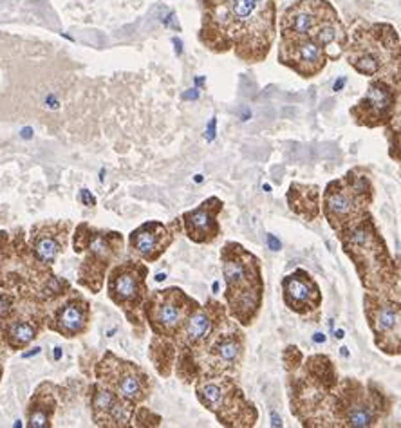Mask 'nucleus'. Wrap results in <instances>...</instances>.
Returning a JSON list of instances; mask_svg holds the SVG:
<instances>
[{"label":"nucleus","mask_w":401,"mask_h":428,"mask_svg":"<svg viewBox=\"0 0 401 428\" xmlns=\"http://www.w3.org/2000/svg\"><path fill=\"white\" fill-rule=\"evenodd\" d=\"M199 42L208 51H234L240 62H264L277 40V8L257 0H199Z\"/></svg>","instance_id":"1"},{"label":"nucleus","mask_w":401,"mask_h":428,"mask_svg":"<svg viewBox=\"0 0 401 428\" xmlns=\"http://www.w3.org/2000/svg\"><path fill=\"white\" fill-rule=\"evenodd\" d=\"M342 249L351 258L363 289L371 293L400 295V266L389 252L371 212L336 234Z\"/></svg>","instance_id":"2"},{"label":"nucleus","mask_w":401,"mask_h":428,"mask_svg":"<svg viewBox=\"0 0 401 428\" xmlns=\"http://www.w3.org/2000/svg\"><path fill=\"white\" fill-rule=\"evenodd\" d=\"M199 305L196 298H192L176 285L152 291L145 298L141 313L145 324L152 333L148 345V358L161 378H170L174 374L176 351L172 340Z\"/></svg>","instance_id":"3"},{"label":"nucleus","mask_w":401,"mask_h":428,"mask_svg":"<svg viewBox=\"0 0 401 428\" xmlns=\"http://www.w3.org/2000/svg\"><path fill=\"white\" fill-rule=\"evenodd\" d=\"M220 264L229 318L240 327H249L257 322L264 304L263 262L243 244L226 243L220 249Z\"/></svg>","instance_id":"4"},{"label":"nucleus","mask_w":401,"mask_h":428,"mask_svg":"<svg viewBox=\"0 0 401 428\" xmlns=\"http://www.w3.org/2000/svg\"><path fill=\"white\" fill-rule=\"evenodd\" d=\"M394 400L382 387L356 378H342L325 401L316 427L371 428L389 418Z\"/></svg>","instance_id":"5"},{"label":"nucleus","mask_w":401,"mask_h":428,"mask_svg":"<svg viewBox=\"0 0 401 428\" xmlns=\"http://www.w3.org/2000/svg\"><path fill=\"white\" fill-rule=\"evenodd\" d=\"M246 351V334L234 318H225L199 347L179 354L174 362L176 376L185 383L199 378L239 376Z\"/></svg>","instance_id":"6"},{"label":"nucleus","mask_w":401,"mask_h":428,"mask_svg":"<svg viewBox=\"0 0 401 428\" xmlns=\"http://www.w3.org/2000/svg\"><path fill=\"white\" fill-rule=\"evenodd\" d=\"M344 54L362 77L400 83V34L394 26L360 20L349 34Z\"/></svg>","instance_id":"7"},{"label":"nucleus","mask_w":401,"mask_h":428,"mask_svg":"<svg viewBox=\"0 0 401 428\" xmlns=\"http://www.w3.org/2000/svg\"><path fill=\"white\" fill-rule=\"evenodd\" d=\"M125 237L120 232L94 228L89 223H80L72 234V249L83 255L78 267V285L91 295L103 289L107 273L123 253Z\"/></svg>","instance_id":"8"},{"label":"nucleus","mask_w":401,"mask_h":428,"mask_svg":"<svg viewBox=\"0 0 401 428\" xmlns=\"http://www.w3.org/2000/svg\"><path fill=\"white\" fill-rule=\"evenodd\" d=\"M374 201V185L371 172L354 167L340 179L327 183L320 195V212L334 234L369 212Z\"/></svg>","instance_id":"9"},{"label":"nucleus","mask_w":401,"mask_h":428,"mask_svg":"<svg viewBox=\"0 0 401 428\" xmlns=\"http://www.w3.org/2000/svg\"><path fill=\"white\" fill-rule=\"evenodd\" d=\"M48 324V302L28 293H0V338L6 349L17 352L40 336Z\"/></svg>","instance_id":"10"},{"label":"nucleus","mask_w":401,"mask_h":428,"mask_svg":"<svg viewBox=\"0 0 401 428\" xmlns=\"http://www.w3.org/2000/svg\"><path fill=\"white\" fill-rule=\"evenodd\" d=\"M197 401L226 428H251L258 421V410L240 389L235 376L199 378L194 381Z\"/></svg>","instance_id":"11"},{"label":"nucleus","mask_w":401,"mask_h":428,"mask_svg":"<svg viewBox=\"0 0 401 428\" xmlns=\"http://www.w3.org/2000/svg\"><path fill=\"white\" fill-rule=\"evenodd\" d=\"M148 266L139 258L116 262L107 273V296L116 307L123 311L125 318L141 338L147 331L143 320V304L148 295Z\"/></svg>","instance_id":"12"},{"label":"nucleus","mask_w":401,"mask_h":428,"mask_svg":"<svg viewBox=\"0 0 401 428\" xmlns=\"http://www.w3.org/2000/svg\"><path fill=\"white\" fill-rule=\"evenodd\" d=\"M94 376L101 385L136 407L145 403L152 392V380L143 367L116 356L112 351H105L100 362L96 363Z\"/></svg>","instance_id":"13"},{"label":"nucleus","mask_w":401,"mask_h":428,"mask_svg":"<svg viewBox=\"0 0 401 428\" xmlns=\"http://www.w3.org/2000/svg\"><path fill=\"white\" fill-rule=\"evenodd\" d=\"M363 313L383 354L400 356L401 352V305L400 295L394 293H371L363 296Z\"/></svg>","instance_id":"14"},{"label":"nucleus","mask_w":401,"mask_h":428,"mask_svg":"<svg viewBox=\"0 0 401 428\" xmlns=\"http://www.w3.org/2000/svg\"><path fill=\"white\" fill-rule=\"evenodd\" d=\"M349 116L358 127L378 129L400 119V83L385 78H371L367 91L358 103L349 109Z\"/></svg>","instance_id":"15"},{"label":"nucleus","mask_w":401,"mask_h":428,"mask_svg":"<svg viewBox=\"0 0 401 428\" xmlns=\"http://www.w3.org/2000/svg\"><path fill=\"white\" fill-rule=\"evenodd\" d=\"M91 325V304L85 296L72 287L48 304L45 327L60 336L72 340L83 336Z\"/></svg>","instance_id":"16"},{"label":"nucleus","mask_w":401,"mask_h":428,"mask_svg":"<svg viewBox=\"0 0 401 428\" xmlns=\"http://www.w3.org/2000/svg\"><path fill=\"white\" fill-rule=\"evenodd\" d=\"M336 14L338 11L329 0H296L277 20V34L280 40L307 39L316 26Z\"/></svg>","instance_id":"17"},{"label":"nucleus","mask_w":401,"mask_h":428,"mask_svg":"<svg viewBox=\"0 0 401 428\" xmlns=\"http://www.w3.org/2000/svg\"><path fill=\"white\" fill-rule=\"evenodd\" d=\"M179 232H183L181 219H174L167 224L161 221H147L130 232L129 252L139 261L154 264L172 246Z\"/></svg>","instance_id":"18"},{"label":"nucleus","mask_w":401,"mask_h":428,"mask_svg":"<svg viewBox=\"0 0 401 428\" xmlns=\"http://www.w3.org/2000/svg\"><path fill=\"white\" fill-rule=\"evenodd\" d=\"M89 407H91L92 423L96 427L125 428L134 427L136 405L121 400L112 390L94 381L89 387Z\"/></svg>","instance_id":"19"},{"label":"nucleus","mask_w":401,"mask_h":428,"mask_svg":"<svg viewBox=\"0 0 401 428\" xmlns=\"http://www.w3.org/2000/svg\"><path fill=\"white\" fill-rule=\"evenodd\" d=\"M72 224L69 221H43L29 230L28 246L34 261L42 266L53 267L58 257L65 252L69 244Z\"/></svg>","instance_id":"20"},{"label":"nucleus","mask_w":401,"mask_h":428,"mask_svg":"<svg viewBox=\"0 0 401 428\" xmlns=\"http://www.w3.org/2000/svg\"><path fill=\"white\" fill-rule=\"evenodd\" d=\"M277 60L306 80L318 77L327 65L324 49L311 37L298 40H278Z\"/></svg>","instance_id":"21"},{"label":"nucleus","mask_w":401,"mask_h":428,"mask_svg":"<svg viewBox=\"0 0 401 428\" xmlns=\"http://www.w3.org/2000/svg\"><path fill=\"white\" fill-rule=\"evenodd\" d=\"M282 298L289 311L300 316H313L318 314L322 307V289L318 282L302 267L287 273L282 278Z\"/></svg>","instance_id":"22"},{"label":"nucleus","mask_w":401,"mask_h":428,"mask_svg":"<svg viewBox=\"0 0 401 428\" xmlns=\"http://www.w3.org/2000/svg\"><path fill=\"white\" fill-rule=\"evenodd\" d=\"M225 208V203L219 197H208L197 208L188 210L181 215V228L196 244H212L220 235L219 215Z\"/></svg>","instance_id":"23"},{"label":"nucleus","mask_w":401,"mask_h":428,"mask_svg":"<svg viewBox=\"0 0 401 428\" xmlns=\"http://www.w3.org/2000/svg\"><path fill=\"white\" fill-rule=\"evenodd\" d=\"M58 387L51 381H43L37 387L34 394L28 403V427L29 428H51L53 418L58 409Z\"/></svg>","instance_id":"24"},{"label":"nucleus","mask_w":401,"mask_h":428,"mask_svg":"<svg viewBox=\"0 0 401 428\" xmlns=\"http://www.w3.org/2000/svg\"><path fill=\"white\" fill-rule=\"evenodd\" d=\"M311 39L324 49L327 62H336L344 57L345 45L349 42V31L340 19V14H336L316 26Z\"/></svg>","instance_id":"25"},{"label":"nucleus","mask_w":401,"mask_h":428,"mask_svg":"<svg viewBox=\"0 0 401 428\" xmlns=\"http://www.w3.org/2000/svg\"><path fill=\"white\" fill-rule=\"evenodd\" d=\"M320 188L316 185L291 183L287 190L286 201L293 214L300 219L313 223L320 217Z\"/></svg>","instance_id":"26"},{"label":"nucleus","mask_w":401,"mask_h":428,"mask_svg":"<svg viewBox=\"0 0 401 428\" xmlns=\"http://www.w3.org/2000/svg\"><path fill=\"white\" fill-rule=\"evenodd\" d=\"M159 425H161V416L154 414L152 410L138 405L136 414H134V427H159Z\"/></svg>","instance_id":"27"},{"label":"nucleus","mask_w":401,"mask_h":428,"mask_svg":"<svg viewBox=\"0 0 401 428\" xmlns=\"http://www.w3.org/2000/svg\"><path fill=\"white\" fill-rule=\"evenodd\" d=\"M387 138L391 141V157L394 161H400V119H394L387 125Z\"/></svg>","instance_id":"28"},{"label":"nucleus","mask_w":401,"mask_h":428,"mask_svg":"<svg viewBox=\"0 0 401 428\" xmlns=\"http://www.w3.org/2000/svg\"><path fill=\"white\" fill-rule=\"evenodd\" d=\"M11 247H13V235H10L8 232H0V266L4 258L10 255Z\"/></svg>","instance_id":"29"},{"label":"nucleus","mask_w":401,"mask_h":428,"mask_svg":"<svg viewBox=\"0 0 401 428\" xmlns=\"http://www.w3.org/2000/svg\"><path fill=\"white\" fill-rule=\"evenodd\" d=\"M4 362H6V345L0 338V381H2V376H4Z\"/></svg>","instance_id":"30"},{"label":"nucleus","mask_w":401,"mask_h":428,"mask_svg":"<svg viewBox=\"0 0 401 428\" xmlns=\"http://www.w3.org/2000/svg\"><path fill=\"white\" fill-rule=\"evenodd\" d=\"M80 199L85 203L87 206H94L96 205V199L91 195V192L89 190H81L80 192Z\"/></svg>","instance_id":"31"},{"label":"nucleus","mask_w":401,"mask_h":428,"mask_svg":"<svg viewBox=\"0 0 401 428\" xmlns=\"http://www.w3.org/2000/svg\"><path fill=\"white\" fill-rule=\"evenodd\" d=\"M267 243H269V247H271L273 252H278V249H280V243H278L273 235H267Z\"/></svg>","instance_id":"32"},{"label":"nucleus","mask_w":401,"mask_h":428,"mask_svg":"<svg viewBox=\"0 0 401 428\" xmlns=\"http://www.w3.org/2000/svg\"><path fill=\"white\" fill-rule=\"evenodd\" d=\"M257 2L264 8H277V0H257Z\"/></svg>","instance_id":"33"},{"label":"nucleus","mask_w":401,"mask_h":428,"mask_svg":"<svg viewBox=\"0 0 401 428\" xmlns=\"http://www.w3.org/2000/svg\"><path fill=\"white\" fill-rule=\"evenodd\" d=\"M344 83H345V78H342V80H340V81H338V83H334V87H333V91H334V92H338V91H340V89H342V85H344Z\"/></svg>","instance_id":"34"},{"label":"nucleus","mask_w":401,"mask_h":428,"mask_svg":"<svg viewBox=\"0 0 401 428\" xmlns=\"http://www.w3.org/2000/svg\"><path fill=\"white\" fill-rule=\"evenodd\" d=\"M208 132H210V134H208V138H210V139H212V138H214V132H215V118H214V119H212V123H210V129H208Z\"/></svg>","instance_id":"35"},{"label":"nucleus","mask_w":401,"mask_h":428,"mask_svg":"<svg viewBox=\"0 0 401 428\" xmlns=\"http://www.w3.org/2000/svg\"><path fill=\"white\" fill-rule=\"evenodd\" d=\"M315 336H316V338H315L316 342H322V343L325 342V336H324V334H315Z\"/></svg>","instance_id":"36"},{"label":"nucleus","mask_w":401,"mask_h":428,"mask_svg":"<svg viewBox=\"0 0 401 428\" xmlns=\"http://www.w3.org/2000/svg\"><path fill=\"white\" fill-rule=\"evenodd\" d=\"M165 278H167V276H165V273H163V275H158V276H156V281H158V282L165 281Z\"/></svg>","instance_id":"37"}]
</instances>
